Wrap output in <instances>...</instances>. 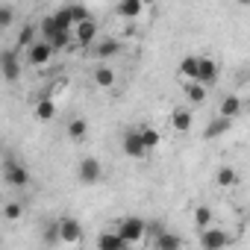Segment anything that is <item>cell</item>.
<instances>
[{
  "mask_svg": "<svg viewBox=\"0 0 250 250\" xmlns=\"http://www.w3.org/2000/svg\"><path fill=\"white\" fill-rule=\"evenodd\" d=\"M197 74H200V56H183L180 59V77L186 83H191V80H197Z\"/></svg>",
  "mask_w": 250,
  "mask_h": 250,
  "instance_id": "obj_16",
  "label": "cell"
},
{
  "mask_svg": "<svg viewBox=\"0 0 250 250\" xmlns=\"http://www.w3.org/2000/svg\"><path fill=\"white\" fill-rule=\"evenodd\" d=\"M3 180H6L9 188H24L30 183V168L21 165V162H15L12 156H6L3 159Z\"/></svg>",
  "mask_w": 250,
  "mask_h": 250,
  "instance_id": "obj_2",
  "label": "cell"
},
{
  "mask_svg": "<svg viewBox=\"0 0 250 250\" xmlns=\"http://www.w3.org/2000/svg\"><path fill=\"white\" fill-rule=\"evenodd\" d=\"M194 127V115L188 106H174L171 109V130L174 133H191Z\"/></svg>",
  "mask_w": 250,
  "mask_h": 250,
  "instance_id": "obj_8",
  "label": "cell"
},
{
  "mask_svg": "<svg viewBox=\"0 0 250 250\" xmlns=\"http://www.w3.org/2000/svg\"><path fill=\"white\" fill-rule=\"evenodd\" d=\"M227 244H229V235H227L224 229H218V227L200 229V247H206V250H221V247H227Z\"/></svg>",
  "mask_w": 250,
  "mask_h": 250,
  "instance_id": "obj_10",
  "label": "cell"
},
{
  "mask_svg": "<svg viewBox=\"0 0 250 250\" xmlns=\"http://www.w3.org/2000/svg\"><path fill=\"white\" fill-rule=\"evenodd\" d=\"M218 74H221L218 62H215L212 56H200V74H197V83H203V85H215V83H218Z\"/></svg>",
  "mask_w": 250,
  "mask_h": 250,
  "instance_id": "obj_12",
  "label": "cell"
},
{
  "mask_svg": "<svg viewBox=\"0 0 250 250\" xmlns=\"http://www.w3.org/2000/svg\"><path fill=\"white\" fill-rule=\"evenodd\" d=\"M53 53H56V47H53L47 39H39L33 47H27V62H30L33 68H42V65H47V62L53 59Z\"/></svg>",
  "mask_w": 250,
  "mask_h": 250,
  "instance_id": "obj_5",
  "label": "cell"
},
{
  "mask_svg": "<svg viewBox=\"0 0 250 250\" xmlns=\"http://www.w3.org/2000/svg\"><path fill=\"white\" fill-rule=\"evenodd\" d=\"M21 218H24V203H21V200H9V203L3 206V221L15 224V221H21Z\"/></svg>",
  "mask_w": 250,
  "mask_h": 250,
  "instance_id": "obj_25",
  "label": "cell"
},
{
  "mask_svg": "<svg viewBox=\"0 0 250 250\" xmlns=\"http://www.w3.org/2000/svg\"><path fill=\"white\" fill-rule=\"evenodd\" d=\"M218 115H224V118H238L241 115V97H235V94H227L221 103H218Z\"/></svg>",
  "mask_w": 250,
  "mask_h": 250,
  "instance_id": "obj_18",
  "label": "cell"
},
{
  "mask_svg": "<svg viewBox=\"0 0 250 250\" xmlns=\"http://www.w3.org/2000/svg\"><path fill=\"white\" fill-rule=\"evenodd\" d=\"M235 3H238V6H250V0H235Z\"/></svg>",
  "mask_w": 250,
  "mask_h": 250,
  "instance_id": "obj_31",
  "label": "cell"
},
{
  "mask_svg": "<svg viewBox=\"0 0 250 250\" xmlns=\"http://www.w3.org/2000/svg\"><path fill=\"white\" fill-rule=\"evenodd\" d=\"M91 80H94V85H97V88H112V85H115V80H118V74H115L109 65H97V68H94V74H91Z\"/></svg>",
  "mask_w": 250,
  "mask_h": 250,
  "instance_id": "obj_17",
  "label": "cell"
},
{
  "mask_svg": "<svg viewBox=\"0 0 250 250\" xmlns=\"http://www.w3.org/2000/svg\"><path fill=\"white\" fill-rule=\"evenodd\" d=\"M156 247H162V250H177V247H183V238H180V235H171V232H159V235H156Z\"/></svg>",
  "mask_w": 250,
  "mask_h": 250,
  "instance_id": "obj_27",
  "label": "cell"
},
{
  "mask_svg": "<svg viewBox=\"0 0 250 250\" xmlns=\"http://www.w3.org/2000/svg\"><path fill=\"white\" fill-rule=\"evenodd\" d=\"M97 36H100V27H97V21H94V18H85V21L74 24V42H77L80 47L94 44V42H97Z\"/></svg>",
  "mask_w": 250,
  "mask_h": 250,
  "instance_id": "obj_6",
  "label": "cell"
},
{
  "mask_svg": "<svg viewBox=\"0 0 250 250\" xmlns=\"http://www.w3.org/2000/svg\"><path fill=\"white\" fill-rule=\"evenodd\" d=\"M39 30L42 27H36V24H24L21 33H18V47H33L39 42Z\"/></svg>",
  "mask_w": 250,
  "mask_h": 250,
  "instance_id": "obj_23",
  "label": "cell"
},
{
  "mask_svg": "<svg viewBox=\"0 0 250 250\" xmlns=\"http://www.w3.org/2000/svg\"><path fill=\"white\" fill-rule=\"evenodd\" d=\"M194 227H197V229L212 227V206H206V203L194 206Z\"/></svg>",
  "mask_w": 250,
  "mask_h": 250,
  "instance_id": "obj_24",
  "label": "cell"
},
{
  "mask_svg": "<svg viewBox=\"0 0 250 250\" xmlns=\"http://www.w3.org/2000/svg\"><path fill=\"white\" fill-rule=\"evenodd\" d=\"M229 127H232V118H224V115H218L215 121H209L206 124V130H203V139H221L224 133H229Z\"/></svg>",
  "mask_w": 250,
  "mask_h": 250,
  "instance_id": "obj_13",
  "label": "cell"
},
{
  "mask_svg": "<svg viewBox=\"0 0 250 250\" xmlns=\"http://www.w3.org/2000/svg\"><path fill=\"white\" fill-rule=\"evenodd\" d=\"M88 136V121L85 118H71L68 121V139L71 142H83Z\"/></svg>",
  "mask_w": 250,
  "mask_h": 250,
  "instance_id": "obj_21",
  "label": "cell"
},
{
  "mask_svg": "<svg viewBox=\"0 0 250 250\" xmlns=\"http://www.w3.org/2000/svg\"><path fill=\"white\" fill-rule=\"evenodd\" d=\"M145 12V0H118V15L127 18V21H136L142 18Z\"/></svg>",
  "mask_w": 250,
  "mask_h": 250,
  "instance_id": "obj_14",
  "label": "cell"
},
{
  "mask_svg": "<svg viewBox=\"0 0 250 250\" xmlns=\"http://www.w3.org/2000/svg\"><path fill=\"white\" fill-rule=\"evenodd\" d=\"M121 147H124V153H127L130 159H145V156L150 153L139 130H127V133H124V139H121Z\"/></svg>",
  "mask_w": 250,
  "mask_h": 250,
  "instance_id": "obj_3",
  "label": "cell"
},
{
  "mask_svg": "<svg viewBox=\"0 0 250 250\" xmlns=\"http://www.w3.org/2000/svg\"><path fill=\"white\" fill-rule=\"evenodd\" d=\"M59 244H71V247L83 244V227H80L77 218H62L59 221Z\"/></svg>",
  "mask_w": 250,
  "mask_h": 250,
  "instance_id": "obj_7",
  "label": "cell"
},
{
  "mask_svg": "<svg viewBox=\"0 0 250 250\" xmlns=\"http://www.w3.org/2000/svg\"><path fill=\"white\" fill-rule=\"evenodd\" d=\"M68 12H71V18H74V24H80V21H85V18H91V12L83 6V3H71L68 6Z\"/></svg>",
  "mask_w": 250,
  "mask_h": 250,
  "instance_id": "obj_29",
  "label": "cell"
},
{
  "mask_svg": "<svg viewBox=\"0 0 250 250\" xmlns=\"http://www.w3.org/2000/svg\"><path fill=\"white\" fill-rule=\"evenodd\" d=\"M97 247H103V250H124V247H127V241H124V235L115 229V232L97 235Z\"/></svg>",
  "mask_w": 250,
  "mask_h": 250,
  "instance_id": "obj_20",
  "label": "cell"
},
{
  "mask_svg": "<svg viewBox=\"0 0 250 250\" xmlns=\"http://www.w3.org/2000/svg\"><path fill=\"white\" fill-rule=\"evenodd\" d=\"M77 177H80V183H83V186H97V183L103 180V165H100L94 156H85V159H80Z\"/></svg>",
  "mask_w": 250,
  "mask_h": 250,
  "instance_id": "obj_4",
  "label": "cell"
},
{
  "mask_svg": "<svg viewBox=\"0 0 250 250\" xmlns=\"http://www.w3.org/2000/svg\"><path fill=\"white\" fill-rule=\"evenodd\" d=\"M56 33H62V30H59V24H56V18H53V15H47V18L42 21V39H47V42H53V39H56Z\"/></svg>",
  "mask_w": 250,
  "mask_h": 250,
  "instance_id": "obj_28",
  "label": "cell"
},
{
  "mask_svg": "<svg viewBox=\"0 0 250 250\" xmlns=\"http://www.w3.org/2000/svg\"><path fill=\"white\" fill-rule=\"evenodd\" d=\"M206 88H209V85H203V83H197V80H191V83H186V85H183V91H186L188 103H194V106L206 100Z\"/></svg>",
  "mask_w": 250,
  "mask_h": 250,
  "instance_id": "obj_22",
  "label": "cell"
},
{
  "mask_svg": "<svg viewBox=\"0 0 250 250\" xmlns=\"http://www.w3.org/2000/svg\"><path fill=\"white\" fill-rule=\"evenodd\" d=\"M115 229L124 235L127 247H136V244H142V241H145V235H147V221H142V218L130 215V218L118 221V227H115Z\"/></svg>",
  "mask_w": 250,
  "mask_h": 250,
  "instance_id": "obj_1",
  "label": "cell"
},
{
  "mask_svg": "<svg viewBox=\"0 0 250 250\" xmlns=\"http://www.w3.org/2000/svg\"><path fill=\"white\" fill-rule=\"evenodd\" d=\"M12 15H15V12H12V6H0V27H3V30L12 24Z\"/></svg>",
  "mask_w": 250,
  "mask_h": 250,
  "instance_id": "obj_30",
  "label": "cell"
},
{
  "mask_svg": "<svg viewBox=\"0 0 250 250\" xmlns=\"http://www.w3.org/2000/svg\"><path fill=\"white\" fill-rule=\"evenodd\" d=\"M139 133H142V139H145L147 150H156V147H159V142H162V133H159L156 127H139Z\"/></svg>",
  "mask_w": 250,
  "mask_h": 250,
  "instance_id": "obj_26",
  "label": "cell"
},
{
  "mask_svg": "<svg viewBox=\"0 0 250 250\" xmlns=\"http://www.w3.org/2000/svg\"><path fill=\"white\" fill-rule=\"evenodd\" d=\"M0 71H3L6 83H15L21 77V59H18L15 50H3V53H0Z\"/></svg>",
  "mask_w": 250,
  "mask_h": 250,
  "instance_id": "obj_9",
  "label": "cell"
},
{
  "mask_svg": "<svg viewBox=\"0 0 250 250\" xmlns=\"http://www.w3.org/2000/svg\"><path fill=\"white\" fill-rule=\"evenodd\" d=\"M33 115L42 121V124H47V121H53L56 118V100H50V97H42L39 103H36V109H33Z\"/></svg>",
  "mask_w": 250,
  "mask_h": 250,
  "instance_id": "obj_19",
  "label": "cell"
},
{
  "mask_svg": "<svg viewBox=\"0 0 250 250\" xmlns=\"http://www.w3.org/2000/svg\"><path fill=\"white\" fill-rule=\"evenodd\" d=\"M121 50H124V44H121L118 39H97V42H94V56H97L100 62H106V59L118 56Z\"/></svg>",
  "mask_w": 250,
  "mask_h": 250,
  "instance_id": "obj_11",
  "label": "cell"
},
{
  "mask_svg": "<svg viewBox=\"0 0 250 250\" xmlns=\"http://www.w3.org/2000/svg\"><path fill=\"white\" fill-rule=\"evenodd\" d=\"M215 186H218V188H235V186H238V171H235L232 165L218 168V171H215Z\"/></svg>",
  "mask_w": 250,
  "mask_h": 250,
  "instance_id": "obj_15",
  "label": "cell"
}]
</instances>
